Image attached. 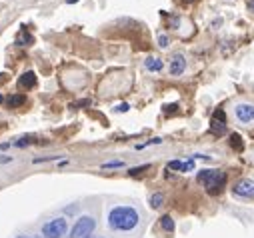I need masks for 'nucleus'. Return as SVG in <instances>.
<instances>
[{
  "mask_svg": "<svg viewBox=\"0 0 254 238\" xmlns=\"http://www.w3.org/2000/svg\"><path fill=\"white\" fill-rule=\"evenodd\" d=\"M106 222H108V228L112 232H132L140 224V214L134 206L118 204V206H112L108 210Z\"/></svg>",
  "mask_w": 254,
  "mask_h": 238,
  "instance_id": "obj_1",
  "label": "nucleus"
},
{
  "mask_svg": "<svg viewBox=\"0 0 254 238\" xmlns=\"http://www.w3.org/2000/svg\"><path fill=\"white\" fill-rule=\"evenodd\" d=\"M196 180L206 188L208 194H220L226 186V172L220 168H204L196 174Z\"/></svg>",
  "mask_w": 254,
  "mask_h": 238,
  "instance_id": "obj_2",
  "label": "nucleus"
},
{
  "mask_svg": "<svg viewBox=\"0 0 254 238\" xmlns=\"http://www.w3.org/2000/svg\"><path fill=\"white\" fill-rule=\"evenodd\" d=\"M232 114H234V120L242 126H252L254 124V102L248 100H238L232 106Z\"/></svg>",
  "mask_w": 254,
  "mask_h": 238,
  "instance_id": "obj_3",
  "label": "nucleus"
},
{
  "mask_svg": "<svg viewBox=\"0 0 254 238\" xmlns=\"http://www.w3.org/2000/svg\"><path fill=\"white\" fill-rule=\"evenodd\" d=\"M66 232H68V220L64 216L52 218L42 226V236L44 238H62V236H66Z\"/></svg>",
  "mask_w": 254,
  "mask_h": 238,
  "instance_id": "obj_4",
  "label": "nucleus"
},
{
  "mask_svg": "<svg viewBox=\"0 0 254 238\" xmlns=\"http://www.w3.org/2000/svg\"><path fill=\"white\" fill-rule=\"evenodd\" d=\"M94 228H96V220L92 216H80L70 228V238H86L94 232Z\"/></svg>",
  "mask_w": 254,
  "mask_h": 238,
  "instance_id": "obj_5",
  "label": "nucleus"
},
{
  "mask_svg": "<svg viewBox=\"0 0 254 238\" xmlns=\"http://www.w3.org/2000/svg\"><path fill=\"white\" fill-rule=\"evenodd\" d=\"M232 196L234 198H242V200H254V180L250 178H240L232 186Z\"/></svg>",
  "mask_w": 254,
  "mask_h": 238,
  "instance_id": "obj_6",
  "label": "nucleus"
},
{
  "mask_svg": "<svg viewBox=\"0 0 254 238\" xmlns=\"http://www.w3.org/2000/svg\"><path fill=\"white\" fill-rule=\"evenodd\" d=\"M210 132L214 136H220L226 132V114L222 108H218V110L210 116Z\"/></svg>",
  "mask_w": 254,
  "mask_h": 238,
  "instance_id": "obj_7",
  "label": "nucleus"
},
{
  "mask_svg": "<svg viewBox=\"0 0 254 238\" xmlns=\"http://www.w3.org/2000/svg\"><path fill=\"white\" fill-rule=\"evenodd\" d=\"M184 70H186V58L182 54H174L170 58L168 72H170V76H180V74H184Z\"/></svg>",
  "mask_w": 254,
  "mask_h": 238,
  "instance_id": "obj_8",
  "label": "nucleus"
},
{
  "mask_svg": "<svg viewBox=\"0 0 254 238\" xmlns=\"http://www.w3.org/2000/svg\"><path fill=\"white\" fill-rule=\"evenodd\" d=\"M168 170L190 172V170H194V158H188L186 162H182V160H170V162H168Z\"/></svg>",
  "mask_w": 254,
  "mask_h": 238,
  "instance_id": "obj_9",
  "label": "nucleus"
},
{
  "mask_svg": "<svg viewBox=\"0 0 254 238\" xmlns=\"http://www.w3.org/2000/svg\"><path fill=\"white\" fill-rule=\"evenodd\" d=\"M144 68L150 70V72H160V70L164 68V62H162L160 58H156V56H148V58L144 60Z\"/></svg>",
  "mask_w": 254,
  "mask_h": 238,
  "instance_id": "obj_10",
  "label": "nucleus"
},
{
  "mask_svg": "<svg viewBox=\"0 0 254 238\" xmlns=\"http://www.w3.org/2000/svg\"><path fill=\"white\" fill-rule=\"evenodd\" d=\"M18 86L20 88H34L36 86V74L34 72H24L18 78Z\"/></svg>",
  "mask_w": 254,
  "mask_h": 238,
  "instance_id": "obj_11",
  "label": "nucleus"
},
{
  "mask_svg": "<svg viewBox=\"0 0 254 238\" xmlns=\"http://www.w3.org/2000/svg\"><path fill=\"white\" fill-rule=\"evenodd\" d=\"M160 228L164 230V232H174V220H172V216L170 214H164L162 218H160Z\"/></svg>",
  "mask_w": 254,
  "mask_h": 238,
  "instance_id": "obj_12",
  "label": "nucleus"
},
{
  "mask_svg": "<svg viewBox=\"0 0 254 238\" xmlns=\"http://www.w3.org/2000/svg\"><path fill=\"white\" fill-rule=\"evenodd\" d=\"M24 102H26V98H24L22 94H14V96H8V100H6L8 108H18V106H22Z\"/></svg>",
  "mask_w": 254,
  "mask_h": 238,
  "instance_id": "obj_13",
  "label": "nucleus"
},
{
  "mask_svg": "<svg viewBox=\"0 0 254 238\" xmlns=\"http://www.w3.org/2000/svg\"><path fill=\"white\" fill-rule=\"evenodd\" d=\"M162 202H164V194L162 192H154L152 196H150V200H148V204H150V208H160L162 206Z\"/></svg>",
  "mask_w": 254,
  "mask_h": 238,
  "instance_id": "obj_14",
  "label": "nucleus"
},
{
  "mask_svg": "<svg viewBox=\"0 0 254 238\" xmlns=\"http://www.w3.org/2000/svg\"><path fill=\"white\" fill-rule=\"evenodd\" d=\"M230 146L234 148V150H242L244 148V144H242V140H240L238 134H230Z\"/></svg>",
  "mask_w": 254,
  "mask_h": 238,
  "instance_id": "obj_15",
  "label": "nucleus"
},
{
  "mask_svg": "<svg viewBox=\"0 0 254 238\" xmlns=\"http://www.w3.org/2000/svg\"><path fill=\"white\" fill-rule=\"evenodd\" d=\"M30 42H32V36L26 34V32H22V34L16 38V44H20V46H26V44H30Z\"/></svg>",
  "mask_w": 254,
  "mask_h": 238,
  "instance_id": "obj_16",
  "label": "nucleus"
},
{
  "mask_svg": "<svg viewBox=\"0 0 254 238\" xmlns=\"http://www.w3.org/2000/svg\"><path fill=\"white\" fill-rule=\"evenodd\" d=\"M148 168H150V164H142V166L130 168V170H128V174H130V176H138V174H142V172H144V170H148Z\"/></svg>",
  "mask_w": 254,
  "mask_h": 238,
  "instance_id": "obj_17",
  "label": "nucleus"
},
{
  "mask_svg": "<svg viewBox=\"0 0 254 238\" xmlns=\"http://www.w3.org/2000/svg\"><path fill=\"white\" fill-rule=\"evenodd\" d=\"M122 166H124L122 160H112V162H104L102 164V168H122Z\"/></svg>",
  "mask_w": 254,
  "mask_h": 238,
  "instance_id": "obj_18",
  "label": "nucleus"
},
{
  "mask_svg": "<svg viewBox=\"0 0 254 238\" xmlns=\"http://www.w3.org/2000/svg\"><path fill=\"white\" fill-rule=\"evenodd\" d=\"M30 142H32V136H22L14 142V146H24V144H30Z\"/></svg>",
  "mask_w": 254,
  "mask_h": 238,
  "instance_id": "obj_19",
  "label": "nucleus"
},
{
  "mask_svg": "<svg viewBox=\"0 0 254 238\" xmlns=\"http://www.w3.org/2000/svg\"><path fill=\"white\" fill-rule=\"evenodd\" d=\"M158 46H160V48H166V46H168V36H164V34L158 36Z\"/></svg>",
  "mask_w": 254,
  "mask_h": 238,
  "instance_id": "obj_20",
  "label": "nucleus"
},
{
  "mask_svg": "<svg viewBox=\"0 0 254 238\" xmlns=\"http://www.w3.org/2000/svg\"><path fill=\"white\" fill-rule=\"evenodd\" d=\"M160 142H162V138H152V140H148L144 144H138L136 148H144V146H150V144H160Z\"/></svg>",
  "mask_w": 254,
  "mask_h": 238,
  "instance_id": "obj_21",
  "label": "nucleus"
},
{
  "mask_svg": "<svg viewBox=\"0 0 254 238\" xmlns=\"http://www.w3.org/2000/svg\"><path fill=\"white\" fill-rule=\"evenodd\" d=\"M128 108H130L128 104H126V102H122V104H118V106L114 108V110H116V112H128Z\"/></svg>",
  "mask_w": 254,
  "mask_h": 238,
  "instance_id": "obj_22",
  "label": "nucleus"
},
{
  "mask_svg": "<svg viewBox=\"0 0 254 238\" xmlns=\"http://www.w3.org/2000/svg\"><path fill=\"white\" fill-rule=\"evenodd\" d=\"M10 160H12V156H4V154L0 156V164H6V162H10Z\"/></svg>",
  "mask_w": 254,
  "mask_h": 238,
  "instance_id": "obj_23",
  "label": "nucleus"
},
{
  "mask_svg": "<svg viewBox=\"0 0 254 238\" xmlns=\"http://www.w3.org/2000/svg\"><path fill=\"white\" fill-rule=\"evenodd\" d=\"M248 10L254 14V0H248Z\"/></svg>",
  "mask_w": 254,
  "mask_h": 238,
  "instance_id": "obj_24",
  "label": "nucleus"
},
{
  "mask_svg": "<svg viewBox=\"0 0 254 238\" xmlns=\"http://www.w3.org/2000/svg\"><path fill=\"white\" fill-rule=\"evenodd\" d=\"M66 2H68V4H74V2H78V0H66Z\"/></svg>",
  "mask_w": 254,
  "mask_h": 238,
  "instance_id": "obj_25",
  "label": "nucleus"
},
{
  "mask_svg": "<svg viewBox=\"0 0 254 238\" xmlns=\"http://www.w3.org/2000/svg\"><path fill=\"white\" fill-rule=\"evenodd\" d=\"M16 238H34V236H16Z\"/></svg>",
  "mask_w": 254,
  "mask_h": 238,
  "instance_id": "obj_26",
  "label": "nucleus"
},
{
  "mask_svg": "<svg viewBox=\"0 0 254 238\" xmlns=\"http://www.w3.org/2000/svg\"><path fill=\"white\" fill-rule=\"evenodd\" d=\"M2 100H4V98H2V94H0V104H2Z\"/></svg>",
  "mask_w": 254,
  "mask_h": 238,
  "instance_id": "obj_27",
  "label": "nucleus"
},
{
  "mask_svg": "<svg viewBox=\"0 0 254 238\" xmlns=\"http://www.w3.org/2000/svg\"><path fill=\"white\" fill-rule=\"evenodd\" d=\"M86 238H96V236H92V234H90V236H86Z\"/></svg>",
  "mask_w": 254,
  "mask_h": 238,
  "instance_id": "obj_28",
  "label": "nucleus"
}]
</instances>
